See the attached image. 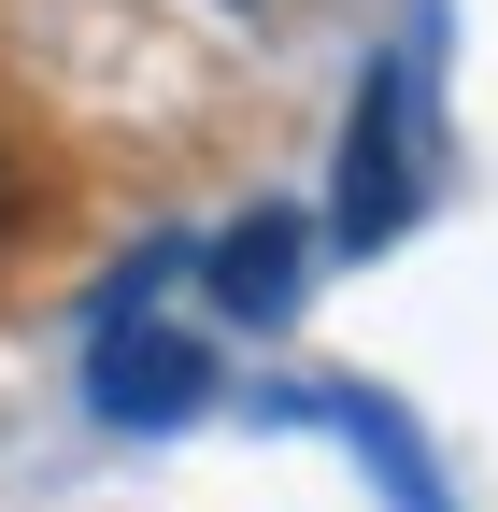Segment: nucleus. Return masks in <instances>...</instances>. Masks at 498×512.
Listing matches in <instances>:
<instances>
[{
    "label": "nucleus",
    "instance_id": "nucleus-1",
    "mask_svg": "<svg viewBox=\"0 0 498 512\" xmlns=\"http://www.w3.org/2000/svg\"><path fill=\"white\" fill-rule=\"evenodd\" d=\"M427 214V100H413V57H370L356 114H342V185H328V242L342 256H385Z\"/></svg>",
    "mask_w": 498,
    "mask_h": 512
},
{
    "label": "nucleus",
    "instance_id": "nucleus-2",
    "mask_svg": "<svg viewBox=\"0 0 498 512\" xmlns=\"http://www.w3.org/2000/svg\"><path fill=\"white\" fill-rule=\"evenodd\" d=\"M86 399H100V427H185L214 399V356L185 342V328H143V313H114L100 328V356H86Z\"/></svg>",
    "mask_w": 498,
    "mask_h": 512
},
{
    "label": "nucleus",
    "instance_id": "nucleus-3",
    "mask_svg": "<svg viewBox=\"0 0 498 512\" xmlns=\"http://www.w3.org/2000/svg\"><path fill=\"white\" fill-rule=\"evenodd\" d=\"M200 285H214V313L228 328H285L299 313V285H314V214H242V228H214L200 242Z\"/></svg>",
    "mask_w": 498,
    "mask_h": 512
},
{
    "label": "nucleus",
    "instance_id": "nucleus-4",
    "mask_svg": "<svg viewBox=\"0 0 498 512\" xmlns=\"http://www.w3.org/2000/svg\"><path fill=\"white\" fill-rule=\"evenodd\" d=\"M328 427H342V441H370V484H385L399 512H456L442 484H427V441H413V413H399V399H370V384H342V399H328Z\"/></svg>",
    "mask_w": 498,
    "mask_h": 512
},
{
    "label": "nucleus",
    "instance_id": "nucleus-5",
    "mask_svg": "<svg viewBox=\"0 0 498 512\" xmlns=\"http://www.w3.org/2000/svg\"><path fill=\"white\" fill-rule=\"evenodd\" d=\"M0 214H15V157H0Z\"/></svg>",
    "mask_w": 498,
    "mask_h": 512
},
{
    "label": "nucleus",
    "instance_id": "nucleus-6",
    "mask_svg": "<svg viewBox=\"0 0 498 512\" xmlns=\"http://www.w3.org/2000/svg\"><path fill=\"white\" fill-rule=\"evenodd\" d=\"M242 15H257V0H242Z\"/></svg>",
    "mask_w": 498,
    "mask_h": 512
}]
</instances>
